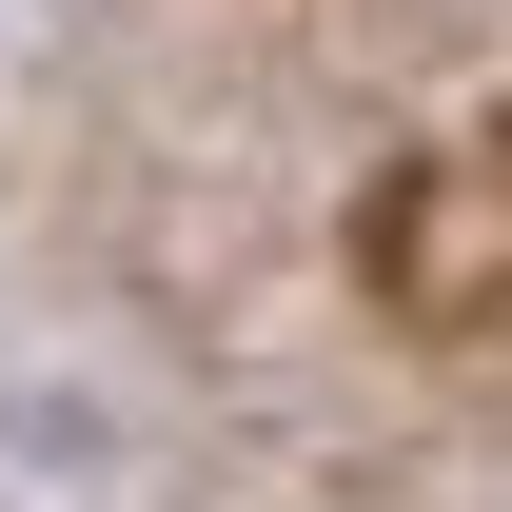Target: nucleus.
<instances>
[{"label": "nucleus", "mask_w": 512, "mask_h": 512, "mask_svg": "<svg viewBox=\"0 0 512 512\" xmlns=\"http://www.w3.org/2000/svg\"><path fill=\"white\" fill-rule=\"evenodd\" d=\"M394 276H414V296H512V138H473V158H453V178H414V217H394Z\"/></svg>", "instance_id": "nucleus-1"}]
</instances>
